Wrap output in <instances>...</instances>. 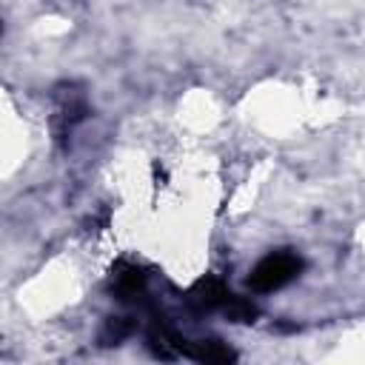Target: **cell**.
Segmentation results:
<instances>
[{
    "label": "cell",
    "instance_id": "cell-1",
    "mask_svg": "<svg viewBox=\"0 0 365 365\" xmlns=\"http://www.w3.org/2000/svg\"><path fill=\"white\" fill-rule=\"evenodd\" d=\"M302 268V259L291 251H277V254H268L265 259L257 262V268L251 271L248 277V285L254 291H277L282 285H288Z\"/></svg>",
    "mask_w": 365,
    "mask_h": 365
},
{
    "label": "cell",
    "instance_id": "cell-2",
    "mask_svg": "<svg viewBox=\"0 0 365 365\" xmlns=\"http://www.w3.org/2000/svg\"><path fill=\"white\" fill-rule=\"evenodd\" d=\"M194 297H197L202 305H208V308H211V305H225V302L231 299V294L225 291V285H222L220 279H211V277H208V279H200V285L194 288Z\"/></svg>",
    "mask_w": 365,
    "mask_h": 365
},
{
    "label": "cell",
    "instance_id": "cell-3",
    "mask_svg": "<svg viewBox=\"0 0 365 365\" xmlns=\"http://www.w3.org/2000/svg\"><path fill=\"white\" fill-rule=\"evenodd\" d=\"M140 282H143V274H140L137 268H125L123 274H117V277H114V288H117L120 294H125V297L137 294Z\"/></svg>",
    "mask_w": 365,
    "mask_h": 365
}]
</instances>
